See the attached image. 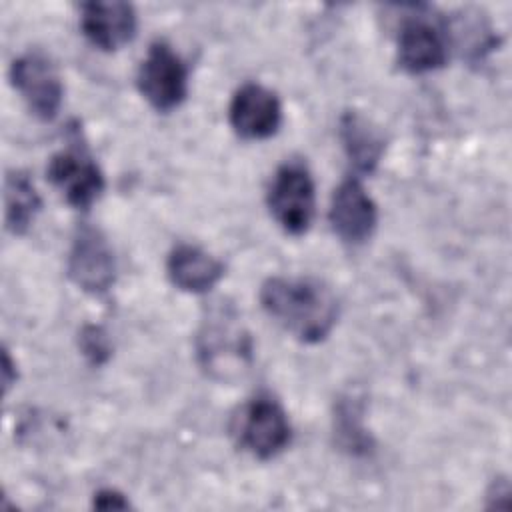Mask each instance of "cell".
<instances>
[{
  "label": "cell",
  "mask_w": 512,
  "mask_h": 512,
  "mask_svg": "<svg viewBox=\"0 0 512 512\" xmlns=\"http://www.w3.org/2000/svg\"><path fill=\"white\" fill-rule=\"evenodd\" d=\"M42 202L24 172H8L4 182V220L12 234H24L34 222Z\"/></svg>",
  "instance_id": "obj_15"
},
{
  "label": "cell",
  "mask_w": 512,
  "mask_h": 512,
  "mask_svg": "<svg viewBox=\"0 0 512 512\" xmlns=\"http://www.w3.org/2000/svg\"><path fill=\"white\" fill-rule=\"evenodd\" d=\"M234 434L238 444L260 460L280 454L292 436L284 408L266 394L252 398L236 416Z\"/></svg>",
  "instance_id": "obj_4"
},
{
  "label": "cell",
  "mask_w": 512,
  "mask_h": 512,
  "mask_svg": "<svg viewBox=\"0 0 512 512\" xmlns=\"http://www.w3.org/2000/svg\"><path fill=\"white\" fill-rule=\"evenodd\" d=\"M340 138L350 164L358 172H372L382 158L384 138L372 122L356 110H348L340 118Z\"/></svg>",
  "instance_id": "obj_14"
},
{
  "label": "cell",
  "mask_w": 512,
  "mask_h": 512,
  "mask_svg": "<svg viewBox=\"0 0 512 512\" xmlns=\"http://www.w3.org/2000/svg\"><path fill=\"white\" fill-rule=\"evenodd\" d=\"M236 320L230 308H218L198 332V356L212 376L226 378L250 362V338Z\"/></svg>",
  "instance_id": "obj_2"
},
{
  "label": "cell",
  "mask_w": 512,
  "mask_h": 512,
  "mask_svg": "<svg viewBox=\"0 0 512 512\" xmlns=\"http://www.w3.org/2000/svg\"><path fill=\"white\" fill-rule=\"evenodd\" d=\"M262 308L298 340H324L338 318L334 292L316 278H268L260 288Z\"/></svg>",
  "instance_id": "obj_1"
},
{
  "label": "cell",
  "mask_w": 512,
  "mask_h": 512,
  "mask_svg": "<svg viewBox=\"0 0 512 512\" xmlns=\"http://www.w3.org/2000/svg\"><path fill=\"white\" fill-rule=\"evenodd\" d=\"M268 208L288 234L300 236L310 228L316 192L314 180L304 164L286 162L276 170L268 190Z\"/></svg>",
  "instance_id": "obj_3"
},
{
  "label": "cell",
  "mask_w": 512,
  "mask_h": 512,
  "mask_svg": "<svg viewBox=\"0 0 512 512\" xmlns=\"http://www.w3.org/2000/svg\"><path fill=\"white\" fill-rule=\"evenodd\" d=\"M68 274L76 286L90 294H102L114 284V254L98 228H78L68 256Z\"/></svg>",
  "instance_id": "obj_8"
},
{
  "label": "cell",
  "mask_w": 512,
  "mask_h": 512,
  "mask_svg": "<svg viewBox=\"0 0 512 512\" xmlns=\"http://www.w3.org/2000/svg\"><path fill=\"white\" fill-rule=\"evenodd\" d=\"M2 384H4V390H8L12 386V382L16 380V370H14V364L8 356V352H4V364H2Z\"/></svg>",
  "instance_id": "obj_20"
},
{
  "label": "cell",
  "mask_w": 512,
  "mask_h": 512,
  "mask_svg": "<svg viewBox=\"0 0 512 512\" xmlns=\"http://www.w3.org/2000/svg\"><path fill=\"white\" fill-rule=\"evenodd\" d=\"M136 82L140 94L160 112L180 106L188 94V70L166 42L150 46Z\"/></svg>",
  "instance_id": "obj_5"
},
{
  "label": "cell",
  "mask_w": 512,
  "mask_h": 512,
  "mask_svg": "<svg viewBox=\"0 0 512 512\" xmlns=\"http://www.w3.org/2000/svg\"><path fill=\"white\" fill-rule=\"evenodd\" d=\"M166 270L174 286L192 294L208 292L224 276V264L192 244L176 246L168 256Z\"/></svg>",
  "instance_id": "obj_13"
},
{
  "label": "cell",
  "mask_w": 512,
  "mask_h": 512,
  "mask_svg": "<svg viewBox=\"0 0 512 512\" xmlns=\"http://www.w3.org/2000/svg\"><path fill=\"white\" fill-rule=\"evenodd\" d=\"M448 32H452L456 44L462 46V50H466V54H472L476 58L478 56L482 58V54L492 50L494 44H496V36L492 32V28L482 18V14L476 12V10L474 12H470V10L460 12L454 18L452 28Z\"/></svg>",
  "instance_id": "obj_16"
},
{
  "label": "cell",
  "mask_w": 512,
  "mask_h": 512,
  "mask_svg": "<svg viewBox=\"0 0 512 512\" xmlns=\"http://www.w3.org/2000/svg\"><path fill=\"white\" fill-rule=\"evenodd\" d=\"M130 502L116 490H100L98 494H94V508L100 510H118V508H128Z\"/></svg>",
  "instance_id": "obj_19"
},
{
  "label": "cell",
  "mask_w": 512,
  "mask_h": 512,
  "mask_svg": "<svg viewBox=\"0 0 512 512\" xmlns=\"http://www.w3.org/2000/svg\"><path fill=\"white\" fill-rule=\"evenodd\" d=\"M46 174L74 208H88L104 190V176L80 142L54 154Z\"/></svg>",
  "instance_id": "obj_7"
},
{
  "label": "cell",
  "mask_w": 512,
  "mask_h": 512,
  "mask_svg": "<svg viewBox=\"0 0 512 512\" xmlns=\"http://www.w3.org/2000/svg\"><path fill=\"white\" fill-rule=\"evenodd\" d=\"M228 114L234 132L246 140L270 138L282 122V106L278 96L254 82H248L236 90Z\"/></svg>",
  "instance_id": "obj_9"
},
{
  "label": "cell",
  "mask_w": 512,
  "mask_h": 512,
  "mask_svg": "<svg viewBox=\"0 0 512 512\" xmlns=\"http://www.w3.org/2000/svg\"><path fill=\"white\" fill-rule=\"evenodd\" d=\"M448 60V38L428 20L416 16L402 24L398 36V62L412 74L444 66Z\"/></svg>",
  "instance_id": "obj_12"
},
{
  "label": "cell",
  "mask_w": 512,
  "mask_h": 512,
  "mask_svg": "<svg viewBox=\"0 0 512 512\" xmlns=\"http://www.w3.org/2000/svg\"><path fill=\"white\" fill-rule=\"evenodd\" d=\"M80 350L82 354L96 366L104 364L110 354H112V348H110V340H108V334L100 328V326H94V324H88L82 328L80 332Z\"/></svg>",
  "instance_id": "obj_18"
},
{
  "label": "cell",
  "mask_w": 512,
  "mask_h": 512,
  "mask_svg": "<svg viewBox=\"0 0 512 512\" xmlns=\"http://www.w3.org/2000/svg\"><path fill=\"white\" fill-rule=\"evenodd\" d=\"M80 26L84 36L100 50H118L136 34V12L128 2H86L82 4Z\"/></svg>",
  "instance_id": "obj_11"
},
{
  "label": "cell",
  "mask_w": 512,
  "mask_h": 512,
  "mask_svg": "<svg viewBox=\"0 0 512 512\" xmlns=\"http://www.w3.org/2000/svg\"><path fill=\"white\" fill-rule=\"evenodd\" d=\"M378 222V210L360 180H344L332 196L330 224L346 244L366 242Z\"/></svg>",
  "instance_id": "obj_10"
},
{
  "label": "cell",
  "mask_w": 512,
  "mask_h": 512,
  "mask_svg": "<svg viewBox=\"0 0 512 512\" xmlns=\"http://www.w3.org/2000/svg\"><path fill=\"white\" fill-rule=\"evenodd\" d=\"M334 430L342 448L350 454H366L372 448V438L362 426V412L350 398L342 400L336 408Z\"/></svg>",
  "instance_id": "obj_17"
},
{
  "label": "cell",
  "mask_w": 512,
  "mask_h": 512,
  "mask_svg": "<svg viewBox=\"0 0 512 512\" xmlns=\"http://www.w3.org/2000/svg\"><path fill=\"white\" fill-rule=\"evenodd\" d=\"M10 80L34 116L52 120L58 114L64 86L58 70L44 54L28 52L16 58L10 66Z\"/></svg>",
  "instance_id": "obj_6"
}]
</instances>
